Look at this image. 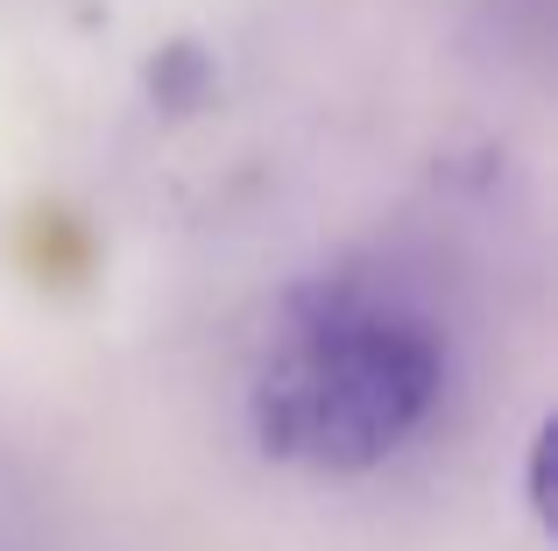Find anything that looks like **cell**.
<instances>
[{
  "label": "cell",
  "instance_id": "cell-1",
  "mask_svg": "<svg viewBox=\"0 0 558 551\" xmlns=\"http://www.w3.org/2000/svg\"><path fill=\"white\" fill-rule=\"evenodd\" d=\"M452 382L438 311L389 269L347 262L283 290L247 368L255 445L304 474H375L424 439Z\"/></svg>",
  "mask_w": 558,
  "mask_h": 551
}]
</instances>
